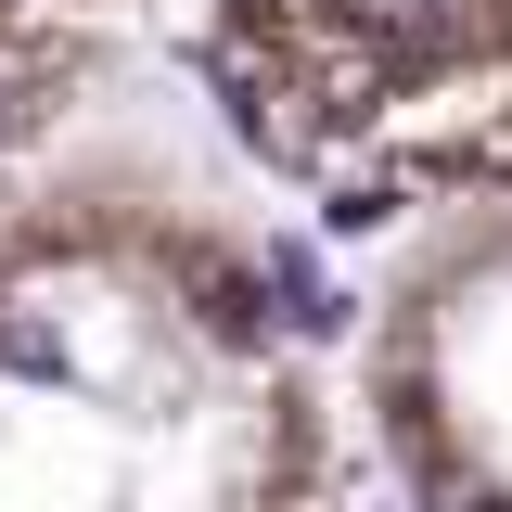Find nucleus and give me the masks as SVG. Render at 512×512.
<instances>
[{
  "instance_id": "f257e3e1",
  "label": "nucleus",
  "mask_w": 512,
  "mask_h": 512,
  "mask_svg": "<svg viewBox=\"0 0 512 512\" xmlns=\"http://www.w3.org/2000/svg\"><path fill=\"white\" fill-rule=\"evenodd\" d=\"M0 512H333L269 282L128 205L0 231Z\"/></svg>"
},
{
  "instance_id": "f03ea898",
  "label": "nucleus",
  "mask_w": 512,
  "mask_h": 512,
  "mask_svg": "<svg viewBox=\"0 0 512 512\" xmlns=\"http://www.w3.org/2000/svg\"><path fill=\"white\" fill-rule=\"evenodd\" d=\"M384 423L436 512H512V231L436 256L397 295Z\"/></svg>"
}]
</instances>
